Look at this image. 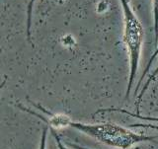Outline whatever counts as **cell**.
<instances>
[{
    "label": "cell",
    "mask_w": 158,
    "mask_h": 149,
    "mask_svg": "<svg viewBox=\"0 0 158 149\" xmlns=\"http://www.w3.org/2000/svg\"><path fill=\"white\" fill-rule=\"evenodd\" d=\"M120 1L122 4L123 17V39L128 53V60H130V74H128V82L126 91V99H128L135 84L138 67H139L144 31L139 19L133 12L130 0H120Z\"/></svg>",
    "instance_id": "obj_2"
},
{
    "label": "cell",
    "mask_w": 158,
    "mask_h": 149,
    "mask_svg": "<svg viewBox=\"0 0 158 149\" xmlns=\"http://www.w3.org/2000/svg\"><path fill=\"white\" fill-rule=\"evenodd\" d=\"M68 146H70L72 149H91V148H87V147L79 146V145H76V144H68Z\"/></svg>",
    "instance_id": "obj_10"
},
{
    "label": "cell",
    "mask_w": 158,
    "mask_h": 149,
    "mask_svg": "<svg viewBox=\"0 0 158 149\" xmlns=\"http://www.w3.org/2000/svg\"><path fill=\"white\" fill-rule=\"evenodd\" d=\"M38 109H42V110L47 114L48 116V120L46 118H43L44 121H46V122L48 125L51 126L52 128H56V130H58V128H62V127H67L69 126V123L72 121L70 118L66 115H63V114H51L47 112L44 109H43L42 107L35 105Z\"/></svg>",
    "instance_id": "obj_3"
},
{
    "label": "cell",
    "mask_w": 158,
    "mask_h": 149,
    "mask_svg": "<svg viewBox=\"0 0 158 149\" xmlns=\"http://www.w3.org/2000/svg\"><path fill=\"white\" fill-rule=\"evenodd\" d=\"M47 138H48V127H44L42 132L41 141H40L39 149H47Z\"/></svg>",
    "instance_id": "obj_8"
},
{
    "label": "cell",
    "mask_w": 158,
    "mask_h": 149,
    "mask_svg": "<svg viewBox=\"0 0 158 149\" xmlns=\"http://www.w3.org/2000/svg\"><path fill=\"white\" fill-rule=\"evenodd\" d=\"M64 1H65V0H59V2H61V3L64 2Z\"/></svg>",
    "instance_id": "obj_11"
},
{
    "label": "cell",
    "mask_w": 158,
    "mask_h": 149,
    "mask_svg": "<svg viewBox=\"0 0 158 149\" xmlns=\"http://www.w3.org/2000/svg\"><path fill=\"white\" fill-rule=\"evenodd\" d=\"M157 56H158V46L155 48V52H153V54L151 56V57L149 58V60H148V62H147V65H146V67H145V69H144V71H143L142 75H141V77H140V79H139V82H138L137 86H136L135 93H137V91L139 90V88H140V85H141L142 80H143V79H144V77H145V76L147 75V74H148V72H149L150 66L152 65V63L154 62V60L156 59V57H157Z\"/></svg>",
    "instance_id": "obj_6"
},
{
    "label": "cell",
    "mask_w": 158,
    "mask_h": 149,
    "mask_svg": "<svg viewBox=\"0 0 158 149\" xmlns=\"http://www.w3.org/2000/svg\"><path fill=\"white\" fill-rule=\"evenodd\" d=\"M107 112H118V113H122L125 114V115H127L131 118H139V120H143V121H151V122H158V117H145V116H141L139 114H135V113H131L127 110H123V109H118V108H108V109H102V110H99L98 112H96L97 114L100 113H107Z\"/></svg>",
    "instance_id": "obj_5"
},
{
    "label": "cell",
    "mask_w": 158,
    "mask_h": 149,
    "mask_svg": "<svg viewBox=\"0 0 158 149\" xmlns=\"http://www.w3.org/2000/svg\"><path fill=\"white\" fill-rule=\"evenodd\" d=\"M69 126L84 132L85 135L95 138L105 144L118 149H130L136 143L153 141L156 136H149L142 133H136L122 126L113 122L84 123L71 121Z\"/></svg>",
    "instance_id": "obj_1"
},
{
    "label": "cell",
    "mask_w": 158,
    "mask_h": 149,
    "mask_svg": "<svg viewBox=\"0 0 158 149\" xmlns=\"http://www.w3.org/2000/svg\"><path fill=\"white\" fill-rule=\"evenodd\" d=\"M52 133H53V136H54V138H56V142H57V146H58V148H59V149H68V148L61 142L60 138L58 137V135H57L56 133L54 132L53 130H52Z\"/></svg>",
    "instance_id": "obj_9"
},
{
    "label": "cell",
    "mask_w": 158,
    "mask_h": 149,
    "mask_svg": "<svg viewBox=\"0 0 158 149\" xmlns=\"http://www.w3.org/2000/svg\"><path fill=\"white\" fill-rule=\"evenodd\" d=\"M153 9V22H154V35H155V48L158 46V0H152Z\"/></svg>",
    "instance_id": "obj_7"
},
{
    "label": "cell",
    "mask_w": 158,
    "mask_h": 149,
    "mask_svg": "<svg viewBox=\"0 0 158 149\" xmlns=\"http://www.w3.org/2000/svg\"><path fill=\"white\" fill-rule=\"evenodd\" d=\"M158 76V65L157 67L154 69V71H153L149 76H148V79L146 80V82L144 83V85L142 86V89L140 90L139 94L136 96V100H135V107H136V114H139V109H140V104L142 102V98L144 96V94L146 93V91L148 90V88H149L150 84L152 82L155 81L156 77Z\"/></svg>",
    "instance_id": "obj_4"
}]
</instances>
